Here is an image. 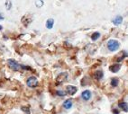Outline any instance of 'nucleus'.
<instances>
[{"mask_svg": "<svg viewBox=\"0 0 128 114\" xmlns=\"http://www.w3.org/2000/svg\"><path fill=\"white\" fill-rule=\"evenodd\" d=\"M22 110H24V112L27 114H30V109L28 107H22Z\"/></svg>", "mask_w": 128, "mask_h": 114, "instance_id": "nucleus-18", "label": "nucleus"}, {"mask_svg": "<svg viewBox=\"0 0 128 114\" xmlns=\"http://www.w3.org/2000/svg\"><path fill=\"white\" fill-rule=\"evenodd\" d=\"M114 113H115V114H118L119 112H118V110H114Z\"/></svg>", "mask_w": 128, "mask_h": 114, "instance_id": "nucleus-19", "label": "nucleus"}, {"mask_svg": "<svg viewBox=\"0 0 128 114\" xmlns=\"http://www.w3.org/2000/svg\"><path fill=\"white\" fill-rule=\"evenodd\" d=\"M67 93L70 94V95H73V94H76V92L78 91L77 87H75L73 86H67Z\"/></svg>", "mask_w": 128, "mask_h": 114, "instance_id": "nucleus-5", "label": "nucleus"}, {"mask_svg": "<svg viewBox=\"0 0 128 114\" xmlns=\"http://www.w3.org/2000/svg\"><path fill=\"white\" fill-rule=\"evenodd\" d=\"M56 94H57V95H59V96H65L67 94V93L64 92V91H57Z\"/></svg>", "mask_w": 128, "mask_h": 114, "instance_id": "nucleus-16", "label": "nucleus"}, {"mask_svg": "<svg viewBox=\"0 0 128 114\" xmlns=\"http://www.w3.org/2000/svg\"><path fill=\"white\" fill-rule=\"evenodd\" d=\"M3 19H4V18H3V16H2L1 14H0V20H3Z\"/></svg>", "mask_w": 128, "mask_h": 114, "instance_id": "nucleus-20", "label": "nucleus"}, {"mask_svg": "<svg viewBox=\"0 0 128 114\" xmlns=\"http://www.w3.org/2000/svg\"><path fill=\"white\" fill-rule=\"evenodd\" d=\"M120 44L119 42L116 40H110V41L108 42V48L110 51H116L117 49H119Z\"/></svg>", "mask_w": 128, "mask_h": 114, "instance_id": "nucleus-1", "label": "nucleus"}, {"mask_svg": "<svg viewBox=\"0 0 128 114\" xmlns=\"http://www.w3.org/2000/svg\"><path fill=\"white\" fill-rule=\"evenodd\" d=\"M53 24H54V20L53 19H48L47 22H46V27L48 29H51L53 27Z\"/></svg>", "mask_w": 128, "mask_h": 114, "instance_id": "nucleus-11", "label": "nucleus"}, {"mask_svg": "<svg viewBox=\"0 0 128 114\" xmlns=\"http://www.w3.org/2000/svg\"><path fill=\"white\" fill-rule=\"evenodd\" d=\"M103 76H104V74L102 70H97V71H96L95 74H94V77H95L97 80H100L101 78L103 77Z\"/></svg>", "mask_w": 128, "mask_h": 114, "instance_id": "nucleus-8", "label": "nucleus"}, {"mask_svg": "<svg viewBox=\"0 0 128 114\" xmlns=\"http://www.w3.org/2000/svg\"><path fill=\"white\" fill-rule=\"evenodd\" d=\"M5 6H6L7 10L11 9V7H12V2H11V0H6L5 1Z\"/></svg>", "mask_w": 128, "mask_h": 114, "instance_id": "nucleus-15", "label": "nucleus"}, {"mask_svg": "<svg viewBox=\"0 0 128 114\" xmlns=\"http://www.w3.org/2000/svg\"><path fill=\"white\" fill-rule=\"evenodd\" d=\"M42 5H43V2H42L41 0H37V1H36V6H37V7H41Z\"/></svg>", "mask_w": 128, "mask_h": 114, "instance_id": "nucleus-17", "label": "nucleus"}, {"mask_svg": "<svg viewBox=\"0 0 128 114\" xmlns=\"http://www.w3.org/2000/svg\"><path fill=\"white\" fill-rule=\"evenodd\" d=\"M2 29H3V27H2V26H1V25H0V31H1V30H2Z\"/></svg>", "mask_w": 128, "mask_h": 114, "instance_id": "nucleus-21", "label": "nucleus"}, {"mask_svg": "<svg viewBox=\"0 0 128 114\" xmlns=\"http://www.w3.org/2000/svg\"><path fill=\"white\" fill-rule=\"evenodd\" d=\"M67 79H68V73L63 72V73H61L57 76V78H56V83H57V85H60V84H61V83L66 81Z\"/></svg>", "mask_w": 128, "mask_h": 114, "instance_id": "nucleus-3", "label": "nucleus"}, {"mask_svg": "<svg viewBox=\"0 0 128 114\" xmlns=\"http://www.w3.org/2000/svg\"><path fill=\"white\" fill-rule=\"evenodd\" d=\"M120 67H121V65H120V64H115V65H112L109 68H110V71H111V72L116 73V72L119 71Z\"/></svg>", "mask_w": 128, "mask_h": 114, "instance_id": "nucleus-7", "label": "nucleus"}, {"mask_svg": "<svg viewBox=\"0 0 128 114\" xmlns=\"http://www.w3.org/2000/svg\"><path fill=\"white\" fill-rule=\"evenodd\" d=\"M27 86L31 87V88H33V87H36L38 86V80L36 77H34V76H31L27 79Z\"/></svg>", "mask_w": 128, "mask_h": 114, "instance_id": "nucleus-4", "label": "nucleus"}, {"mask_svg": "<svg viewBox=\"0 0 128 114\" xmlns=\"http://www.w3.org/2000/svg\"><path fill=\"white\" fill-rule=\"evenodd\" d=\"M63 107L65 108V109H67V110H69V109H70L71 107H72V102H71V100H66L65 102H63Z\"/></svg>", "mask_w": 128, "mask_h": 114, "instance_id": "nucleus-10", "label": "nucleus"}, {"mask_svg": "<svg viewBox=\"0 0 128 114\" xmlns=\"http://www.w3.org/2000/svg\"><path fill=\"white\" fill-rule=\"evenodd\" d=\"M7 64H8L9 67L14 71H18V70H20L22 68V65L18 64V62L15 61V59H8Z\"/></svg>", "mask_w": 128, "mask_h": 114, "instance_id": "nucleus-2", "label": "nucleus"}, {"mask_svg": "<svg viewBox=\"0 0 128 114\" xmlns=\"http://www.w3.org/2000/svg\"><path fill=\"white\" fill-rule=\"evenodd\" d=\"M118 79L117 78H113L111 80V86L113 87H116V86H118Z\"/></svg>", "mask_w": 128, "mask_h": 114, "instance_id": "nucleus-13", "label": "nucleus"}, {"mask_svg": "<svg viewBox=\"0 0 128 114\" xmlns=\"http://www.w3.org/2000/svg\"><path fill=\"white\" fill-rule=\"evenodd\" d=\"M122 21H123V17L120 16V15H117V16L116 17V18H114L113 19V24L116 25H119L121 23H122Z\"/></svg>", "mask_w": 128, "mask_h": 114, "instance_id": "nucleus-9", "label": "nucleus"}, {"mask_svg": "<svg viewBox=\"0 0 128 114\" xmlns=\"http://www.w3.org/2000/svg\"><path fill=\"white\" fill-rule=\"evenodd\" d=\"M118 105H119V107L124 110V111H125V112H127L128 111V106H127V103H126V102H121V103H119Z\"/></svg>", "mask_w": 128, "mask_h": 114, "instance_id": "nucleus-12", "label": "nucleus"}, {"mask_svg": "<svg viewBox=\"0 0 128 114\" xmlns=\"http://www.w3.org/2000/svg\"><path fill=\"white\" fill-rule=\"evenodd\" d=\"M81 97H82L83 100H85V101H88L91 97V93L90 91H88V90H86V91H84L82 94H81Z\"/></svg>", "mask_w": 128, "mask_h": 114, "instance_id": "nucleus-6", "label": "nucleus"}, {"mask_svg": "<svg viewBox=\"0 0 128 114\" xmlns=\"http://www.w3.org/2000/svg\"><path fill=\"white\" fill-rule=\"evenodd\" d=\"M99 36H100V33H94L91 35V39H92V41H97L99 38Z\"/></svg>", "mask_w": 128, "mask_h": 114, "instance_id": "nucleus-14", "label": "nucleus"}]
</instances>
